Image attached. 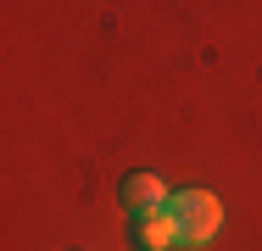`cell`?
I'll return each instance as SVG.
<instances>
[{"instance_id": "1", "label": "cell", "mask_w": 262, "mask_h": 251, "mask_svg": "<svg viewBox=\"0 0 262 251\" xmlns=\"http://www.w3.org/2000/svg\"><path fill=\"white\" fill-rule=\"evenodd\" d=\"M167 218H173V229H179L184 246H207L212 235L223 229V201L207 196V190H179L167 201Z\"/></svg>"}, {"instance_id": "2", "label": "cell", "mask_w": 262, "mask_h": 251, "mask_svg": "<svg viewBox=\"0 0 262 251\" xmlns=\"http://www.w3.org/2000/svg\"><path fill=\"white\" fill-rule=\"evenodd\" d=\"M117 201H123V212L128 218H157V212H167V184H162L157 173H128L123 184H117Z\"/></svg>"}, {"instance_id": "3", "label": "cell", "mask_w": 262, "mask_h": 251, "mask_svg": "<svg viewBox=\"0 0 262 251\" xmlns=\"http://www.w3.org/2000/svg\"><path fill=\"white\" fill-rule=\"evenodd\" d=\"M134 246L140 251H173V246H184V240H179L173 218L157 212V218H134Z\"/></svg>"}]
</instances>
